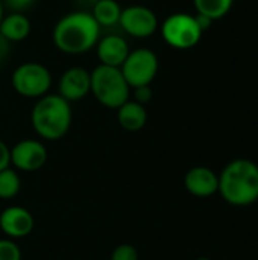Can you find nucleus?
<instances>
[{
    "mask_svg": "<svg viewBox=\"0 0 258 260\" xmlns=\"http://www.w3.org/2000/svg\"><path fill=\"white\" fill-rule=\"evenodd\" d=\"M219 193L237 207L258 201V165L248 158L230 161L219 175Z\"/></svg>",
    "mask_w": 258,
    "mask_h": 260,
    "instance_id": "obj_2",
    "label": "nucleus"
},
{
    "mask_svg": "<svg viewBox=\"0 0 258 260\" xmlns=\"http://www.w3.org/2000/svg\"><path fill=\"white\" fill-rule=\"evenodd\" d=\"M158 56L154 50L141 47L131 50L120 70L131 88L140 85H151L158 73Z\"/></svg>",
    "mask_w": 258,
    "mask_h": 260,
    "instance_id": "obj_6",
    "label": "nucleus"
},
{
    "mask_svg": "<svg viewBox=\"0 0 258 260\" xmlns=\"http://www.w3.org/2000/svg\"><path fill=\"white\" fill-rule=\"evenodd\" d=\"M100 40V26L90 12L73 11L55 24L53 43L55 46L70 55H79L96 47Z\"/></svg>",
    "mask_w": 258,
    "mask_h": 260,
    "instance_id": "obj_1",
    "label": "nucleus"
},
{
    "mask_svg": "<svg viewBox=\"0 0 258 260\" xmlns=\"http://www.w3.org/2000/svg\"><path fill=\"white\" fill-rule=\"evenodd\" d=\"M0 260H21V251L14 241L0 239Z\"/></svg>",
    "mask_w": 258,
    "mask_h": 260,
    "instance_id": "obj_19",
    "label": "nucleus"
},
{
    "mask_svg": "<svg viewBox=\"0 0 258 260\" xmlns=\"http://www.w3.org/2000/svg\"><path fill=\"white\" fill-rule=\"evenodd\" d=\"M58 88V94L67 102L81 101L91 91V75L84 67H70L62 73Z\"/></svg>",
    "mask_w": 258,
    "mask_h": 260,
    "instance_id": "obj_10",
    "label": "nucleus"
},
{
    "mask_svg": "<svg viewBox=\"0 0 258 260\" xmlns=\"http://www.w3.org/2000/svg\"><path fill=\"white\" fill-rule=\"evenodd\" d=\"M0 34L9 41H23L30 34V21L23 12H9L0 23Z\"/></svg>",
    "mask_w": 258,
    "mask_h": 260,
    "instance_id": "obj_15",
    "label": "nucleus"
},
{
    "mask_svg": "<svg viewBox=\"0 0 258 260\" xmlns=\"http://www.w3.org/2000/svg\"><path fill=\"white\" fill-rule=\"evenodd\" d=\"M91 75V91L106 108H119L129 101L131 87L119 67L99 64Z\"/></svg>",
    "mask_w": 258,
    "mask_h": 260,
    "instance_id": "obj_4",
    "label": "nucleus"
},
{
    "mask_svg": "<svg viewBox=\"0 0 258 260\" xmlns=\"http://www.w3.org/2000/svg\"><path fill=\"white\" fill-rule=\"evenodd\" d=\"M233 2L234 0H193L196 12L210 17L213 21L225 17L231 9Z\"/></svg>",
    "mask_w": 258,
    "mask_h": 260,
    "instance_id": "obj_17",
    "label": "nucleus"
},
{
    "mask_svg": "<svg viewBox=\"0 0 258 260\" xmlns=\"http://www.w3.org/2000/svg\"><path fill=\"white\" fill-rule=\"evenodd\" d=\"M111 260H138V251L129 244H122L111 253Z\"/></svg>",
    "mask_w": 258,
    "mask_h": 260,
    "instance_id": "obj_20",
    "label": "nucleus"
},
{
    "mask_svg": "<svg viewBox=\"0 0 258 260\" xmlns=\"http://www.w3.org/2000/svg\"><path fill=\"white\" fill-rule=\"evenodd\" d=\"M117 120L119 125L126 131H140L148 122V111L144 105L135 101H128L117 108Z\"/></svg>",
    "mask_w": 258,
    "mask_h": 260,
    "instance_id": "obj_14",
    "label": "nucleus"
},
{
    "mask_svg": "<svg viewBox=\"0 0 258 260\" xmlns=\"http://www.w3.org/2000/svg\"><path fill=\"white\" fill-rule=\"evenodd\" d=\"M132 90H134V101L135 102H138L141 105H146L148 102H151V99H152L151 85H140V87H135Z\"/></svg>",
    "mask_w": 258,
    "mask_h": 260,
    "instance_id": "obj_22",
    "label": "nucleus"
},
{
    "mask_svg": "<svg viewBox=\"0 0 258 260\" xmlns=\"http://www.w3.org/2000/svg\"><path fill=\"white\" fill-rule=\"evenodd\" d=\"M97 56L100 59V64L111 66V67H122L125 59L129 55L128 43L120 35H106L102 37L96 44Z\"/></svg>",
    "mask_w": 258,
    "mask_h": 260,
    "instance_id": "obj_13",
    "label": "nucleus"
},
{
    "mask_svg": "<svg viewBox=\"0 0 258 260\" xmlns=\"http://www.w3.org/2000/svg\"><path fill=\"white\" fill-rule=\"evenodd\" d=\"M3 17H5V11H3V3H2V0H0V23H2Z\"/></svg>",
    "mask_w": 258,
    "mask_h": 260,
    "instance_id": "obj_27",
    "label": "nucleus"
},
{
    "mask_svg": "<svg viewBox=\"0 0 258 260\" xmlns=\"http://www.w3.org/2000/svg\"><path fill=\"white\" fill-rule=\"evenodd\" d=\"M35 0H2L3 3V8H9L11 12H26L32 5H33Z\"/></svg>",
    "mask_w": 258,
    "mask_h": 260,
    "instance_id": "obj_21",
    "label": "nucleus"
},
{
    "mask_svg": "<svg viewBox=\"0 0 258 260\" xmlns=\"http://www.w3.org/2000/svg\"><path fill=\"white\" fill-rule=\"evenodd\" d=\"M52 85V75L49 69L40 62H24L12 73L14 90L26 98H41L47 94Z\"/></svg>",
    "mask_w": 258,
    "mask_h": 260,
    "instance_id": "obj_7",
    "label": "nucleus"
},
{
    "mask_svg": "<svg viewBox=\"0 0 258 260\" xmlns=\"http://www.w3.org/2000/svg\"><path fill=\"white\" fill-rule=\"evenodd\" d=\"M20 177L11 168L0 171V198L9 200L20 192Z\"/></svg>",
    "mask_w": 258,
    "mask_h": 260,
    "instance_id": "obj_18",
    "label": "nucleus"
},
{
    "mask_svg": "<svg viewBox=\"0 0 258 260\" xmlns=\"http://www.w3.org/2000/svg\"><path fill=\"white\" fill-rule=\"evenodd\" d=\"M119 24L131 37L149 38L158 29V18L152 9L141 5H132L122 9Z\"/></svg>",
    "mask_w": 258,
    "mask_h": 260,
    "instance_id": "obj_8",
    "label": "nucleus"
},
{
    "mask_svg": "<svg viewBox=\"0 0 258 260\" xmlns=\"http://www.w3.org/2000/svg\"><path fill=\"white\" fill-rule=\"evenodd\" d=\"M196 260H210V259H207V257H199V259H196Z\"/></svg>",
    "mask_w": 258,
    "mask_h": 260,
    "instance_id": "obj_28",
    "label": "nucleus"
},
{
    "mask_svg": "<svg viewBox=\"0 0 258 260\" xmlns=\"http://www.w3.org/2000/svg\"><path fill=\"white\" fill-rule=\"evenodd\" d=\"M93 18L97 21L100 27H109L114 24H119L122 8L116 0H99L94 8L90 11Z\"/></svg>",
    "mask_w": 258,
    "mask_h": 260,
    "instance_id": "obj_16",
    "label": "nucleus"
},
{
    "mask_svg": "<svg viewBox=\"0 0 258 260\" xmlns=\"http://www.w3.org/2000/svg\"><path fill=\"white\" fill-rule=\"evenodd\" d=\"M195 18H196V23H198L199 29L202 30V34H204L207 29H210V27H211L213 20H211L210 17H207V15H204V14H198V12H196Z\"/></svg>",
    "mask_w": 258,
    "mask_h": 260,
    "instance_id": "obj_24",
    "label": "nucleus"
},
{
    "mask_svg": "<svg viewBox=\"0 0 258 260\" xmlns=\"http://www.w3.org/2000/svg\"><path fill=\"white\" fill-rule=\"evenodd\" d=\"M161 35L164 41L179 50L195 47L201 37L202 30L199 29L195 15L178 12L169 15L161 24Z\"/></svg>",
    "mask_w": 258,
    "mask_h": 260,
    "instance_id": "obj_5",
    "label": "nucleus"
},
{
    "mask_svg": "<svg viewBox=\"0 0 258 260\" xmlns=\"http://www.w3.org/2000/svg\"><path fill=\"white\" fill-rule=\"evenodd\" d=\"M47 161V151L38 140L26 139L18 142L11 149V165L24 172H33L44 166Z\"/></svg>",
    "mask_w": 258,
    "mask_h": 260,
    "instance_id": "obj_9",
    "label": "nucleus"
},
{
    "mask_svg": "<svg viewBox=\"0 0 258 260\" xmlns=\"http://www.w3.org/2000/svg\"><path fill=\"white\" fill-rule=\"evenodd\" d=\"M11 165V149L6 146L5 142L0 140V171L9 168Z\"/></svg>",
    "mask_w": 258,
    "mask_h": 260,
    "instance_id": "obj_23",
    "label": "nucleus"
},
{
    "mask_svg": "<svg viewBox=\"0 0 258 260\" xmlns=\"http://www.w3.org/2000/svg\"><path fill=\"white\" fill-rule=\"evenodd\" d=\"M30 122L40 137L59 140L67 134L71 125L70 102L59 94H44L33 105Z\"/></svg>",
    "mask_w": 258,
    "mask_h": 260,
    "instance_id": "obj_3",
    "label": "nucleus"
},
{
    "mask_svg": "<svg viewBox=\"0 0 258 260\" xmlns=\"http://www.w3.org/2000/svg\"><path fill=\"white\" fill-rule=\"evenodd\" d=\"M9 44L11 43L0 34V62H3L6 59L8 53H9Z\"/></svg>",
    "mask_w": 258,
    "mask_h": 260,
    "instance_id": "obj_26",
    "label": "nucleus"
},
{
    "mask_svg": "<svg viewBox=\"0 0 258 260\" xmlns=\"http://www.w3.org/2000/svg\"><path fill=\"white\" fill-rule=\"evenodd\" d=\"M97 2L99 0H75V3L78 6V11H85V12H90Z\"/></svg>",
    "mask_w": 258,
    "mask_h": 260,
    "instance_id": "obj_25",
    "label": "nucleus"
},
{
    "mask_svg": "<svg viewBox=\"0 0 258 260\" xmlns=\"http://www.w3.org/2000/svg\"><path fill=\"white\" fill-rule=\"evenodd\" d=\"M184 186L193 197L207 198L219 192V175L210 168L196 166L186 174Z\"/></svg>",
    "mask_w": 258,
    "mask_h": 260,
    "instance_id": "obj_12",
    "label": "nucleus"
},
{
    "mask_svg": "<svg viewBox=\"0 0 258 260\" xmlns=\"http://www.w3.org/2000/svg\"><path fill=\"white\" fill-rule=\"evenodd\" d=\"M0 229L11 239L24 238L33 230V216L24 207H8L0 215Z\"/></svg>",
    "mask_w": 258,
    "mask_h": 260,
    "instance_id": "obj_11",
    "label": "nucleus"
}]
</instances>
